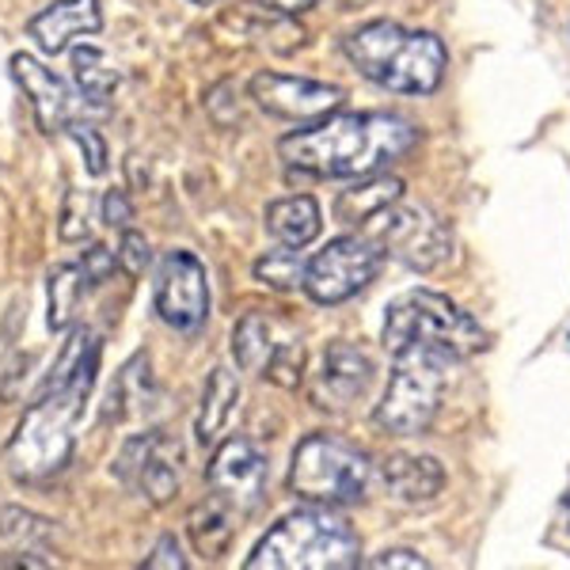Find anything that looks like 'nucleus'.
Wrapping results in <instances>:
<instances>
[{
  "label": "nucleus",
  "instance_id": "20",
  "mask_svg": "<svg viewBox=\"0 0 570 570\" xmlns=\"http://www.w3.org/2000/svg\"><path fill=\"white\" fill-rule=\"evenodd\" d=\"M320 228H324V214L312 195H289L266 206V233L285 247H308Z\"/></svg>",
  "mask_w": 570,
  "mask_h": 570
},
{
  "label": "nucleus",
  "instance_id": "7",
  "mask_svg": "<svg viewBox=\"0 0 570 570\" xmlns=\"http://www.w3.org/2000/svg\"><path fill=\"white\" fill-rule=\"evenodd\" d=\"M411 343L441 346V351L456 354L464 362V357L480 354L487 346V331L445 293L411 289L395 297L384 312V346L400 351V346Z\"/></svg>",
  "mask_w": 570,
  "mask_h": 570
},
{
  "label": "nucleus",
  "instance_id": "29",
  "mask_svg": "<svg viewBox=\"0 0 570 570\" xmlns=\"http://www.w3.org/2000/svg\"><path fill=\"white\" fill-rule=\"evenodd\" d=\"M118 271H126L130 278H141L145 271H149L153 263V247L145 240L141 233H134V228H122V240H118Z\"/></svg>",
  "mask_w": 570,
  "mask_h": 570
},
{
  "label": "nucleus",
  "instance_id": "25",
  "mask_svg": "<svg viewBox=\"0 0 570 570\" xmlns=\"http://www.w3.org/2000/svg\"><path fill=\"white\" fill-rule=\"evenodd\" d=\"M305 266L308 259H301V247H285L278 244V252H266L259 263H255V278L271 289H297L305 285Z\"/></svg>",
  "mask_w": 570,
  "mask_h": 570
},
{
  "label": "nucleus",
  "instance_id": "28",
  "mask_svg": "<svg viewBox=\"0 0 570 570\" xmlns=\"http://www.w3.org/2000/svg\"><path fill=\"white\" fill-rule=\"evenodd\" d=\"M58 236L66 244H85L88 236H91V195H88V190L72 187L69 195H66V202H61Z\"/></svg>",
  "mask_w": 570,
  "mask_h": 570
},
{
  "label": "nucleus",
  "instance_id": "22",
  "mask_svg": "<svg viewBox=\"0 0 570 570\" xmlns=\"http://www.w3.org/2000/svg\"><path fill=\"white\" fill-rule=\"evenodd\" d=\"M72 77H77V88L85 91V99L91 110H107L110 96L122 85V72L107 61V53H99L96 46H77L72 50Z\"/></svg>",
  "mask_w": 570,
  "mask_h": 570
},
{
  "label": "nucleus",
  "instance_id": "6",
  "mask_svg": "<svg viewBox=\"0 0 570 570\" xmlns=\"http://www.w3.org/2000/svg\"><path fill=\"white\" fill-rule=\"evenodd\" d=\"M289 491L301 502L316 505H357L365 502L373 483V461L365 449L331 430H316L293 449L289 475H285Z\"/></svg>",
  "mask_w": 570,
  "mask_h": 570
},
{
  "label": "nucleus",
  "instance_id": "17",
  "mask_svg": "<svg viewBox=\"0 0 570 570\" xmlns=\"http://www.w3.org/2000/svg\"><path fill=\"white\" fill-rule=\"evenodd\" d=\"M99 31H104V8H99V0H53V4H46L27 23V35L50 58L66 53L85 35H99Z\"/></svg>",
  "mask_w": 570,
  "mask_h": 570
},
{
  "label": "nucleus",
  "instance_id": "5",
  "mask_svg": "<svg viewBox=\"0 0 570 570\" xmlns=\"http://www.w3.org/2000/svg\"><path fill=\"white\" fill-rule=\"evenodd\" d=\"M389 376V389H384L381 403H376V426L389 430L400 438L426 434L434 426L441 411V395H445L449 373L461 362L456 354L441 351V346H400Z\"/></svg>",
  "mask_w": 570,
  "mask_h": 570
},
{
  "label": "nucleus",
  "instance_id": "34",
  "mask_svg": "<svg viewBox=\"0 0 570 570\" xmlns=\"http://www.w3.org/2000/svg\"><path fill=\"white\" fill-rule=\"evenodd\" d=\"M134 217V206L126 198V190H107L104 195V225L107 228H126Z\"/></svg>",
  "mask_w": 570,
  "mask_h": 570
},
{
  "label": "nucleus",
  "instance_id": "13",
  "mask_svg": "<svg viewBox=\"0 0 570 570\" xmlns=\"http://www.w3.org/2000/svg\"><path fill=\"white\" fill-rule=\"evenodd\" d=\"M266 475H271V464L259 449L247 438H228L217 445L214 461L206 468L209 499H217L236 518H247L266 499Z\"/></svg>",
  "mask_w": 570,
  "mask_h": 570
},
{
  "label": "nucleus",
  "instance_id": "19",
  "mask_svg": "<svg viewBox=\"0 0 570 570\" xmlns=\"http://www.w3.org/2000/svg\"><path fill=\"white\" fill-rule=\"evenodd\" d=\"M236 407H240V381L233 376V370L217 365V370L206 376V389H202V407L195 422L198 445H217V438L228 430Z\"/></svg>",
  "mask_w": 570,
  "mask_h": 570
},
{
  "label": "nucleus",
  "instance_id": "33",
  "mask_svg": "<svg viewBox=\"0 0 570 570\" xmlns=\"http://www.w3.org/2000/svg\"><path fill=\"white\" fill-rule=\"evenodd\" d=\"M187 556H183L176 537H160L153 548V556L145 559V570H187Z\"/></svg>",
  "mask_w": 570,
  "mask_h": 570
},
{
  "label": "nucleus",
  "instance_id": "8",
  "mask_svg": "<svg viewBox=\"0 0 570 570\" xmlns=\"http://www.w3.org/2000/svg\"><path fill=\"white\" fill-rule=\"evenodd\" d=\"M384 244L373 233L335 236L324 252H316L305 266V285L316 305H343L357 289H365L384 263Z\"/></svg>",
  "mask_w": 570,
  "mask_h": 570
},
{
  "label": "nucleus",
  "instance_id": "24",
  "mask_svg": "<svg viewBox=\"0 0 570 570\" xmlns=\"http://www.w3.org/2000/svg\"><path fill=\"white\" fill-rule=\"evenodd\" d=\"M91 289L80 263H69V266H58L50 271V312H46V324L50 331H66L72 324V312H77L80 297Z\"/></svg>",
  "mask_w": 570,
  "mask_h": 570
},
{
  "label": "nucleus",
  "instance_id": "10",
  "mask_svg": "<svg viewBox=\"0 0 570 570\" xmlns=\"http://www.w3.org/2000/svg\"><path fill=\"white\" fill-rule=\"evenodd\" d=\"M179 468H183V445L164 430H149L137 434L122 445L115 461V475L122 487H130L137 499L149 505L171 502V494H179Z\"/></svg>",
  "mask_w": 570,
  "mask_h": 570
},
{
  "label": "nucleus",
  "instance_id": "35",
  "mask_svg": "<svg viewBox=\"0 0 570 570\" xmlns=\"http://www.w3.org/2000/svg\"><path fill=\"white\" fill-rule=\"evenodd\" d=\"M266 4H271L278 16H297V12H305V8L316 4V0H266Z\"/></svg>",
  "mask_w": 570,
  "mask_h": 570
},
{
  "label": "nucleus",
  "instance_id": "18",
  "mask_svg": "<svg viewBox=\"0 0 570 570\" xmlns=\"http://www.w3.org/2000/svg\"><path fill=\"white\" fill-rule=\"evenodd\" d=\"M381 483L395 505H430L445 491V468L434 456L392 453L381 468Z\"/></svg>",
  "mask_w": 570,
  "mask_h": 570
},
{
  "label": "nucleus",
  "instance_id": "37",
  "mask_svg": "<svg viewBox=\"0 0 570 570\" xmlns=\"http://www.w3.org/2000/svg\"><path fill=\"white\" fill-rule=\"evenodd\" d=\"M567 510H570V491H567Z\"/></svg>",
  "mask_w": 570,
  "mask_h": 570
},
{
  "label": "nucleus",
  "instance_id": "14",
  "mask_svg": "<svg viewBox=\"0 0 570 570\" xmlns=\"http://www.w3.org/2000/svg\"><path fill=\"white\" fill-rule=\"evenodd\" d=\"M12 80L20 85L27 96V104L35 110V122H39L42 134H69L72 122H80L85 115H96L91 104L85 99L80 88H69L58 72H50L39 58L31 53H12Z\"/></svg>",
  "mask_w": 570,
  "mask_h": 570
},
{
  "label": "nucleus",
  "instance_id": "9",
  "mask_svg": "<svg viewBox=\"0 0 570 570\" xmlns=\"http://www.w3.org/2000/svg\"><path fill=\"white\" fill-rule=\"evenodd\" d=\"M373 236L384 244V252H392L395 259L411 271H438L441 263L453 255V233L422 206H403L395 202L392 209H384L373 220Z\"/></svg>",
  "mask_w": 570,
  "mask_h": 570
},
{
  "label": "nucleus",
  "instance_id": "27",
  "mask_svg": "<svg viewBox=\"0 0 570 570\" xmlns=\"http://www.w3.org/2000/svg\"><path fill=\"white\" fill-rule=\"evenodd\" d=\"M0 537L12 540V544H42V540L53 537V525L46 518H35L27 510H0Z\"/></svg>",
  "mask_w": 570,
  "mask_h": 570
},
{
  "label": "nucleus",
  "instance_id": "26",
  "mask_svg": "<svg viewBox=\"0 0 570 570\" xmlns=\"http://www.w3.org/2000/svg\"><path fill=\"white\" fill-rule=\"evenodd\" d=\"M122 403H130V411H145L153 403V376H149V354H134L118 373V389L110 392Z\"/></svg>",
  "mask_w": 570,
  "mask_h": 570
},
{
  "label": "nucleus",
  "instance_id": "16",
  "mask_svg": "<svg viewBox=\"0 0 570 570\" xmlns=\"http://www.w3.org/2000/svg\"><path fill=\"white\" fill-rule=\"evenodd\" d=\"M373 384V362L362 346L354 343H331L320 362L316 384H312V400L316 407L346 411L351 403L362 400Z\"/></svg>",
  "mask_w": 570,
  "mask_h": 570
},
{
  "label": "nucleus",
  "instance_id": "3",
  "mask_svg": "<svg viewBox=\"0 0 570 570\" xmlns=\"http://www.w3.org/2000/svg\"><path fill=\"white\" fill-rule=\"evenodd\" d=\"M354 69L373 85L400 96H430L445 77L449 53L434 31H407L392 20H373L357 27L343 42Z\"/></svg>",
  "mask_w": 570,
  "mask_h": 570
},
{
  "label": "nucleus",
  "instance_id": "36",
  "mask_svg": "<svg viewBox=\"0 0 570 570\" xmlns=\"http://www.w3.org/2000/svg\"><path fill=\"white\" fill-rule=\"evenodd\" d=\"M195 4H214V0H195Z\"/></svg>",
  "mask_w": 570,
  "mask_h": 570
},
{
  "label": "nucleus",
  "instance_id": "4",
  "mask_svg": "<svg viewBox=\"0 0 570 570\" xmlns=\"http://www.w3.org/2000/svg\"><path fill=\"white\" fill-rule=\"evenodd\" d=\"M362 540L335 505L308 502L293 510L255 544L247 570H351L362 563Z\"/></svg>",
  "mask_w": 570,
  "mask_h": 570
},
{
  "label": "nucleus",
  "instance_id": "12",
  "mask_svg": "<svg viewBox=\"0 0 570 570\" xmlns=\"http://www.w3.org/2000/svg\"><path fill=\"white\" fill-rule=\"evenodd\" d=\"M233 357L244 373L266 376L282 389H297L305 370V346L297 338H282L278 324L266 312H247L233 331Z\"/></svg>",
  "mask_w": 570,
  "mask_h": 570
},
{
  "label": "nucleus",
  "instance_id": "32",
  "mask_svg": "<svg viewBox=\"0 0 570 570\" xmlns=\"http://www.w3.org/2000/svg\"><path fill=\"white\" fill-rule=\"evenodd\" d=\"M365 567L370 570H426L430 563L411 548H384L381 556H373Z\"/></svg>",
  "mask_w": 570,
  "mask_h": 570
},
{
  "label": "nucleus",
  "instance_id": "21",
  "mask_svg": "<svg viewBox=\"0 0 570 570\" xmlns=\"http://www.w3.org/2000/svg\"><path fill=\"white\" fill-rule=\"evenodd\" d=\"M403 202V183L395 176H365V183L343 190L335 202L338 225H373L384 209Z\"/></svg>",
  "mask_w": 570,
  "mask_h": 570
},
{
  "label": "nucleus",
  "instance_id": "15",
  "mask_svg": "<svg viewBox=\"0 0 570 570\" xmlns=\"http://www.w3.org/2000/svg\"><path fill=\"white\" fill-rule=\"evenodd\" d=\"M252 99L266 115L285 118V122H316V118L331 115L343 107L346 91L338 85H324V80L308 77H285V72H259L252 77Z\"/></svg>",
  "mask_w": 570,
  "mask_h": 570
},
{
  "label": "nucleus",
  "instance_id": "31",
  "mask_svg": "<svg viewBox=\"0 0 570 570\" xmlns=\"http://www.w3.org/2000/svg\"><path fill=\"white\" fill-rule=\"evenodd\" d=\"M80 271H85V278L91 289H99L104 282L115 278V271H118V255L110 252V247L104 244H91L85 255H80Z\"/></svg>",
  "mask_w": 570,
  "mask_h": 570
},
{
  "label": "nucleus",
  "instance_id": "23",
  "mask_svg": "<svg viewBox=\"0 0 570 570\" xmlns=\"http://www.w3.org/2000/svg\"><path fill=\"white\" fill-rule=\"evenodd\" d=\"M236 521L240 518H236L233 510H225L217 499H206L195 513H190L187 529H190V537H195V548L202 551V556L217 559L220 551L228 548V540H233Z\"/></svg>",
  "mask_w": 570,
  "mask_h": 570
},
{
  "label": "nucleus",
  "instance_id": "2",
  "mask_svg": "<svg viewBox=\"0 0 570 570\" xmlns=\"http://www.w3.org/2000/svg\"><path fill=\"white\" fill-rule=\"evenodd\" d=\"M419 130L389 110H343L278 141L289 176L308 179H365L415 149Z\"/></svg>",
  "mask_w": 570,
  "mask_h": 570
},
{
  "label": "nucleus",
  "instance_id": "30",
  "mask_svg": "<svg viewBox=\"0 0 570 570\" xmlns=\"http://www.w3.org/2000/svg\"><path fill=\"white\" fill-rule=\"evenodd\" d=\"M69 137L80 145V153H85L91 176H104V171H107V141H104V134H99L96 126L80 118V122L69 126Z\"/></svg>",
  "mask_w": 570,
  "mask_h": 570
},
{
  "label": "nucleus",
  "instance_id": "38",
  "mask_svg": "<svg viewBox=\"0 0 570 570\" xmlns=\"http://www.w3.org/2000/svg\"><path fill=\"white\" fill-rule=\"evenodd\" d=\"M567 343H570V335H567Z\"/></svg>",
  "mask_w": 570,
  "mask_h": 570
},
{
  "label": "nucleus",
  "instance_id": "11",
  "mask_svg": "<svg viewBox=\"0 0 570 570\" xmlns=\"http://www.w3.org/2000/svg\"><path fill=\"white\" fill-rule=\"evenodd\" d=\"M156 316L171 331L195 335L209 320V274L195 252H168L156 271Z\"/></svg>",
  "mask_w": 570,
  "mask_h": 570
},
{
  "label": "nucleus",
  "instance_id": "1",
  "mask_svg": "<svg viewBox=\"0 0 570 570\" xmlns=\"http://www.w3.org/2000/svg\"><path fill=\"white\" fill-rule=\"evenodd\" d=\"M99 376V335L91 327H72L58 362L46 376L39 400L23 411L16 434L4 445V464L12 480L42 483L72 461L77 422Z\"/></svg>",
  "mask_w": 570,
  "mask_h": 570
}]
</instances>
